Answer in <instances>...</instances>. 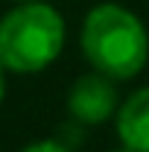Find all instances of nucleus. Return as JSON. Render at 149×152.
Here are the masks:
<instances>
[{"label":"nucleus","mask_w":149,"mask_h":152,"mask_svg":"<svg viewBox=\"0 0 149 152\" xmlns=\"http://www.w3.org/2000/svg\"><path fill=\"white\" fill-rule=\"evenodd\" d=\"M111 76L99 73V70H91V73H82L70 85L67 91V111L76 123L82 126H99L111 117L120 105H117V88H114Z\"/></svg>","instance_id":"3"},{"label":"nucleus","mask_w":149,"mask_h":152,"mask_svg":"<svg viewBox=\"0 0 149 152\" xmlns=\"http://www.w3.org/2000/svg\"><path fill=\"white\" fill-rule=\"evenodd\" d=\"M64 47V18L53 6L18 3L0 20V64L12 73H38L50 67Z\"/></svg>","instance_id":"2"},{"label":"nucleus","mask_w":149,"mask_h":152,"mask_svg":"<svg viewBox=\"0 0 149 152\" xmlns=\"http://www.w3.org/2000/svg\"><path fill=\"white\" fill-rule=\"evenodd\" d=\"M82 53L93 70L126 82L149 58V32L143 20L120 3H99L82 20Z\"/></svg>","instance_id":"1"},{"label":"nucleus","mask_w":149,"mask_h":152,"mask_svg":"<svg viewBox=\"0 0 149 152\" xmlns=\"http://www.w3.org/2000/svg\"><path fill=\"white\" fill-rule=\"evenodd\" d=\"M3 70H6V67L0 64V102H3V94H6V76H3Z\"/></svg>","instance_id":"6"},{"label":"nucleus","mask_w":149,"mask_h":152,"mask_svg":"<svg viewBox=\"0 0 149 152\" xmlns=\"http://www.w3.org/2000/svg\"><path fill=\"white\" fill-rule=\"evenodd\" d=\"M117 134L123 146L134 152H149V85L117 108Z\"/></svg>","instance_id":"4"},{"label":"nucleus","mask_w":149,"mask_h":152,"mask_svg":"<svg viewBox=\"0 0 149 152\" xmlns=\"http://www.w3.org/2000/svg\"><path fill=\"white\" fill-rule=\"evenodd\" d=\"M114 152H134V149H129V146H123V149H114Z\"/></svg>","instance_id":"7"},{"label":"nucleus","mask_w":149,"mask_h":152,"mask_svg":"<svg viewBox=\"0 0 149 152\" xmlns=\"http://www.w3.org/2000/svg\"><path fill=\"white\" fill-rule=\"evenodd\" d=\"M12 3H32V0H12Z\"/></svg>","instance_id":"8"},{"label":"nucleus","mask_w":149,"mask_h":152,"mask_svg":"<svg viewBox=\"0 0 149 152\" xmlns=\"http://www.w3.org/2000/svg\"><path fill=\"white\" fill-rule=\"evenodd\" d=\"M20 152H70V146H67V143H61V140L47 137V140H32V143H26Z\"/></svg>","instance_id":"5"}]
</instances>
